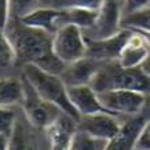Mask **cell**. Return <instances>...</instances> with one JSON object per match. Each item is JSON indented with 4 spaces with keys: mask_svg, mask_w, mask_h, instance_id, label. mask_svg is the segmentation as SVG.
Listing matches in <instances>:
<instances>
[{
    "mask_svg": "<svg viewBox=\"0 0 150 150\" xmlns=\"http://www.w3.org/2000/svg\"><path fill=\"white\" fill-rule=\"evenodd\" d=\"M4 30L15 51V64H34L57 75L63 72L66 64L53 52V34L23 25L19 19H10Z\"/></svg>",
    "mask_w": 150,
    "mask_h": 150,
    "instance_id": "cell-1",
    "label": "cell"
},
{
    "mask_svg": "<svg viewBox=\"0 0 150 150\" xmlns=\"http://www.w3.org/2000/svg\"><path fill=\"white\" fill-rule=\"evenodd\" d=\"M28 79L36 91L44 100L59 108L62 112L71 116L75 122L78 123L81 115L74 108L68 97V87L57 74L44 71L34 64H25L23 66V75Z\"/></svg>",
    "mask_w": 150,
    "mask_h": 150,
    "instance_id": "cell-2",
    "label": "cell"
},
{
    "mask_svg": "<svg viewBox=\"0 0 150 150\" xmlns=\"http://www.w3.org/2000/svg\"><path fill=\"white\" fill-rule=\"evenodd\" d=\"M90 86L97 93L104 90H124L141 91L150 96V76L138 68H123L117 60L105 63L91 81Z\"/></svg>",
    "mask_w": 150,
    "mask_h": 150,
    "instance_id": "cell-3",
    "label": "cell"
},
{
    "mask_svg": "<svg viewBox=\"0 0 150 150\" xmlns=\"http://www.w3.org/2000/svg\"><path fill=\"white\" fill-rule=\"evenodd\" d=\"M21 79L23 83V100L21 105L25 117L34 128L45 130L62 113V111L52 103L44 100L25 76Z\"/></svg>",
    "mask_w": 150,
    "mask_h": 150,
    "instance_id": "cell-4",
    "label": "cell"
},
{
    "mask_svg": "<svg viewBox=\"0 0 150 150\" xmlns=\"http://www.w3.org/2000/svg\"><path fill=\"white\" fill-rule=\"evenodd\" d=\"M53 52L66 66L86 56L85 33L75 25H66L53 34Z\"/></svg>",
    "mask_w": 150,
    "mask_h": 150,
    "instance_id": "cell-5",
    "label": "cell"
},
{
    "mask_svg": "<svg viewBox=\"0 0 150 150\" xmlns=\"http://www.w3.org/2000/svg\"><path fill=\"white\" fill-rule=\"evenodd\" d=\"M101 103L111 113L120 116H137L143 112L147 104V96L141 91L115 89V90L98 91Z\"/></svg>",
    "mask_w": 150,
    "mask_h": 150,
    "instance_id": "cell-6",
    "label": "cell"
},
{
    "mask_svg": "<svg viewBox=\"0 0 150 150\" xmlns=\"http://www.w3.org/2000/svg\"><path fill=\"white\" fill-rule=\"evenodd\" d=\"M132 34V30L123 28L115 36L105 37V38H91L85 36L86 40V56L94 60L109 63L119 59L123 47L126 45L128 38Z\"/></svg>",
    "mask_w": 150,
    "mask_h": 150,
    "instance_id": "cell-7",
    "label": "cell"
},
{
    "mask_svg": "<svg viewBox=\"0 0 150 150\" xmlns=\"http://www.w3.org/2000/svg\"><path fill=\"white\" fill-rule=\"evenodd\" d=\"M123 0H104L97 11V19L94 26L86 32L90 33L91 38H105L115 36L123 29ZM85 32V33H86Z\"/></svg>",
    "mask_w": 150,
    "mask_h": 150,
    "instance_id": "cell-8",
    "label": "cell"
},
{
    "mask_svg": "<svg viewBox=\"0 0 150 150\" xmlns=\"http://www.w3.org/2000/svg\"><path fill=\"white\" fill-rule=\"evenodd\" d=\"M123 123L119 122L116 115L112 113H94L82 116L76 123V130L100 139L111 141L122 130Z\"/></svg>",
    "mask_w": 150,
    "mask_h": 150,
    "instance_id": "cell-9",
    "label": "cell"
},
{
    "mask_svg": "<svg viewBox=\"0 0 150 150\" xmlns=\"http://www.w3.org/2000/svg\"><path fill=\"white\" fill-rule=\"evenodd\" d=\"M51 150H70L72 138L76 132V122L67 113H62L45 128Z\"/></svg>",
    "mask_w": 150,
    "mask_h": 150,
    "instance_id": "cell-10",
    "label": "cell"
},
{
    "mask_svg": "<svg viewBox=\"0 0 150 150\" xmlns=\"http://www.w3.org/2000/svg\"><path fill=\"white\" fill-rule=\"evenodd\" d=\"M68 97H70V101L74 105V108L81 115V117L94 113H111L103 105L98 97V93L90 85L70 86L68 87Z\"/></svg>",
    "mask_w": 150,
    "mask_h": 150,
    "instance_id": "cell-11",
    "label": "cell"
},
{
    "mask_svg": "<svg viewBox=\"0 0 150 150\" xmlns=\"http://www.w3.org/2000/svg\"><path fill=\"white\" fill-rule=\"evenodd\" d=\"M105 63H103V62L85 56L74 63L67 64L63 72L60 74V76L64 81V83L67 85V87L79 86V85H90L96 74L100 71V68Z\"/></svg>",
    "mask_w": 150,
    "mask_h": 150,
    "instance_id": "cell-12",
    "label": "cell"
},
{
    "mask_svg": "<svg viewBox=\"0 0 150 150\" xmlns=\"http://www.w3.org/2000/svg\"><path fill=\"white\" fill-rule=\"evenodd\" d=\"M60 18H62V10L49 6V7H37L32 12L23 15L19 21L30 28H37L51 34H55L62 28Z\"/></svg>",
    "mask_w": 150,
    "mask_h": 150,
    "instance_id": "cell-13",
    "label": "cell"
},
{
    "mask_svg": "<svg viewBox=\"0 0 150 150\" xmlns=\"http://www.w3.org/2000/svg\"><path fill=\"white\" fill-rule=\"evenodd\" d=\"M145 122L146 119L142 115L132 116L130 120L123 123L122 130L119 131V134L115 138L108 141L104 150H134L139 131L145 124Z\"/></svg>",
    "mask_w": 150,
    "mask_h": 150,
    "instance_id": "cell-14",
    "label": "cell"
},
{
    "mask_svg": "<svg viewBox=\"0 0 150 150\" xmlns=\"http://www.w3.org/2000/svg\"><path fill=\"white\" fill-rule=\"evenodd\" d=\"M150 48L146 45L143 38L137 32L132 30V34L123 47L120 55H119L117 63L123 68H138L146 59Z\"/></svg>",
    "mask_w": 150,
    "mask_h": 150,
    "instance_id": "cell-15",
    "label": "cell"
},
{
    "mask_svg": "<svg viewBox=\"0 0 150 150\" xmlns=\"http://www.w3.org/2000/svg\"><path fill=\"white\" fill-rule=\"evenodd\" d=\"M34 127L26 120L16 119L11 134L8 135L7 150H38V141L33 132Z\"/></svg>",
    "mask_w": 150,
    "mask_h": 150,
    "instance_id": "cell-16",
    "label": "cell"
},
{
    "mask_svg": "<svg viewBox=\"0 0 150 150\" xmlns=\"http://www.w3.org/2000/svg\"><path fill=\"white\" fill-rule=\"evenodd\" d=\"M23 100V83L21 78H0V107H15Z\"/></svg>",
    "mask_w": 150,
    "mask_h": 150,
    "instance_id": "cell-17",
    "label": "cell"
},
{
    "mask_svg": "<svg viewBox=\"0 0 150 150\" xmlns=\"http://www.w3.org/2000/svg\"><path fill=\"white\" fill-rule=\"evenodd\" d=\"M97 19V11L93 10H85V8H67L62 10V18L60 23L62 28L66 25H75L86 32L91 29Z\"/></svg>",
    "mask_w": 150,
    "mask_h": 150,
    "instance_id": "cell-18",
    "label": "cell"
},
{
    "mask_svg": "<svg viewBox=\"0 0 150 150\" xmlns=\"http://www.w3.org/2000/svg\"><path fill=\"white\" fill-rule=\"evenodd\" d=\"M107 143L108 141L105 139L96 138L83 131L76 130L74 138H72L70 150H104Z\"/></svg>",
    "mask_w": 150,
    "mask_h": 150,
    "instance_id": "cell-19",
    "label": "cell"
},
{
    "mask_svg": "<svg viewBox=\"0 0 150 150\" xmlns=\"http://www.w3.org/2000/svg\"><path fill=\"white\" fill-rule=\"evenodd\" d=\"M122 26L131 30H146L150 32V6L138 12L124 15Z\"/></svg>",
    "mask_w": 150,
    "mask_h": 150,
    "instance_id": "cell-20",
    "label": "cell"
},
{
    "mask_svg": "<svg viewBox=\"0 0 150 150\" xmlns=\"http://www.w3.org/2000/svg\"><path fill=\"white\" fill-rule=\"evenodd\" d=\"M104 0H51V6L59 10H67V8H85V10H93L98 11Z\"/></svg>",
    "mask_w": 150,
    "mask_h": 150,
    "instance_id": "cell-21",
    "label": "cell"
},
{
    "mask_svg": "<svg viewBox=\"0 0 150 150\" xmlns=\"http://www.w3.org/2000/svg\"><path fill=\"white\" fill-rule=\"evenodd\" d=\"M15 64V51L4 29L0 28V67Z\"/></svg>",
    "mask_w": 150,
    "mask_h": 150,
    "instance_id": "cell-22",
    "label": "cell"
},
{
    "mask_svg": "<svg viewBox=\"0 0 150 150\" xmlns=\"http://www.w3.org/2000/svg\"><path fill=\"white\" fill-rule=\"evenodd\" d=\"M38 7V0H10V19H21Z\"/></svg>",
    "mask_w": 150,
    "mask_h": 150,
    "instance_id": "cell-23",
    "label": "cell"
},
{
    "mask_svg": "<svg viewBox=\"0 0 150 150\" xmlns=\"http://www.w3.org/2000/svg\"><path fill=\"white\" fill-rule=\"evenodd\" d=\"M16 119L18 117L12 107H0V135L8 137L11 134Z\"/></svg>",
    "mask_w": 150,
    "mask_h": 150,
    "instance_id": "cell-24",
    "label": "cell"
},
{
    "mask_svg": "<svg viewBox=\"0 0 150 150\" xmlns=\"http://www.w3.org/2000/svg\"><path fill=\"white\" fill-rule=\"evenodd\" d=\"M137 150H150V119H147L142 126L135 142Z\"/></svg>",
    "mask_w": 150,
    "mask_h": 150,
    "instance_id": "cell-25",
    "label": "cell"
},
{
    "mask_svg": "<svg viewBox=\"0 0 150 150\" xmlns=\"http://www.w3.org/2000/svg\"><path fill=\"white\" fill-rule=\"evenodd\" d=\"M150 6V0H123V16L138 12Z\"/></svg>",
    "mask_w": 150,
    "mask_h": 150,
    "instance_id": "cell-26",
    "label": "cell"
},
{
    "mask_svg": "<svg viewBox=\"0 0 150 150\" xmlns=\"http://www.w3.org/2000/svg\"><path fill=\"white\" fill-rule=\"evenodd\" d=\"M10 21V0H0V28L6 29Z\"/></svg>",
    "mask_w": 150,
    "mask_h": 150,
    "instance_id": "cell-27",
    "label": "cell"
},
{
    "mask_svg": "<svg viewBox=\"0 0 150 150\" xmlns=\"http://www.w3.org/2000/svg\"><path fill=\"white\" fill-rule=\"evenodd\" d=\"M141 70L150 76V49H149V53H147L146 59L143 60V63L141 64Z\"/></svg>",
    "mask_w": 150,
    "mask_h": 150,
    "instance_id": "cell-28",
    "label": "cell"
},
{
    "mask_svg": "<svg viewBox=\"0 0 150 150\" xmlns=\"http://www.w3.org/2000/svg\"><path fill=\"white\" fill-rule=\"evenodd\" d=\"M139 34V36L143 38V41L146 42V45L150 48V32H146V30H134Z\"/></svg>",
    "mask_w": 150,
    "mask_h": 150,
    "instance_id": "cell-29",
    "label": "cell"
},
{
    "mask_svg": "<svg viewBox=\"0 0 150 150\" xmlns=\"http://www.w3.org/2000/svg\"><path fill=\"white\" fill-rule=\"evenodd\" d=\"M8 146V137L0 135V150H7Z\"/></svg>",
    "mask_w": 150,
    "mask_h": 150,
    "instance_id": "cell-30",
    "label": "cell"
},
{
    "mask_svg": "<svg viewBox=\"0 0 150 150\" xmlns=\"http://www.w3.org/2000/svg\"><path fill=\"white\" fill-rule=\"evenodd\" d=\"M134 150H137V149H134Z\"/></svg>",
    "mask_w": 150,
    "mask_h": 150,
    "instance_id": "cell-31",
    "label": "cell"
}]
</instances>
